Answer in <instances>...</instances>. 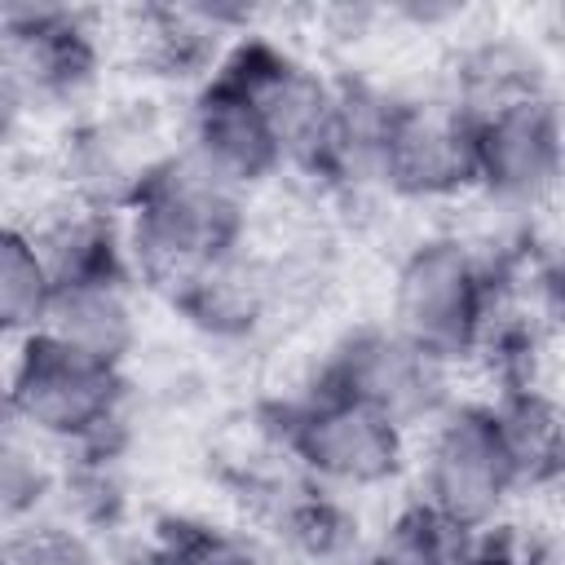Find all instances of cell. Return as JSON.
Returning <instances> with one entry per match:
<instances>
[{
  "instance_id": "cell-22",
  "label": "cell",
  "mask_w": 565,
  "mask_h": 565,
  "mask_svg": "<svg viewBox=\"0 0 565 565\" xmlns=\"http://www.w3.org/2000/svg\"><path fill=\"white\" fill-rule=\"evenodd\" d=\"M31 110H35V106H31L26 88H22V84H18V75L0 62V146L18 137V128L26 124V115H31Z\"/></svg>"
},
{
  "instance_id": "cell-19",
  "label": "cell",
  "mask_w": 565,
  "mask_h": 565,
  "mask_svg": "<svg viewBox=\"0 0 565 565\" xmlns=\"http://www.w3.org/2000/svg\"><path fill=\"white\" fill-rule=\"evenodd\" d=\"M49 490L40 437L26 433L0 397V516H26Z\"/></svg>"
},
{
  "instance_id": "cell-21",
  "label": "cell",
  "mask_w": 565,
  "mask_h": 565,
  "mask_svg": "<svg viewBox=\"0 0 565 565\" xmlns=\"http://www.w3.org/2000/svg\"><path fill=\"white\" fill-rule=\"evenodd\" d=\"M0 565H102L93 543L53 521H26L0 534Z\"/></svg>"
},
{
  "instance_id": "cell-3",
  "label": "cell",
  "mask_w": 565,
  "mask_h": 565,
  "mask_svg": "<svg viewBox=\"0 0 565 565\" xmlns=\"http://www.w3.org/2000/svg\"><path fill=\"white\" fill-rule=\"evenodd\" d=\"M278 441L305 481L335 494L380 490L397 481L411 463L406 428H397L393 419L353 397L313 384L291 406H282Z\"/></svg>"
},
{
  "instance_id": "cell-7",
  "label": "cell",
  "mask_w": 565,
  "mask_h": 565,
  "mask_svg": "<svg viewBox=\"0 0 565 565\" xmlns=\"http://www.w3.org/2000/svg\"><path fill=\"white\" fill-rule=\"evenodd\" d=\"M375 185L415 203L459 199L477 190L472 115L446 93L393 97L375 150Z\"/></svg>"
},
{
  "instance_id": "cell-8",
  "label": "cell",
  "mask_w": 565,
  "mask_h": 565,
  "mask_svg": "<svg viewBox=\"0 0 565 565\" xmlns=\"http://www.w3.org/2000/svg\"><path fill=\"white\" fill-rule=\"evenodd\" d=\"M561 110L552 93H525L472 115L477 190L503 207H534L561 177Z\"/></svg>"
},
{
  "instance_id": "cell-13",
  "label": "cell",
  "mask_w": 565,
  "mask_h": 565,
  "mask_svg": "<svg viewBox=\"0 0 565 565\" xmlns=\"http://www.w3.org/2000/svg\"><path fill=\"white\" fill-rule=\"evenodd\" d=\"M132 22H137L132 44H137L141 62L154 66V75L207 79L221 66V57L230 53L225 44H230L234 26L243 22V13L216 9V4H159V9L132 13Z\"/></svg>"
},
{
  "instance_id": "cell-18",
  "label": "cell",
  "mask_w": 565,
  "mask_h": 565,
  "mask_svg": "<svg viewBox=\"0 0 565 565\" xmlns=\"http://www.w3.org/2000/svg\"><path fill=\"white\" fill-rule=\"evenodd\" d=\"M477 534H463L446 516H437L428 503L411 499L371 543L366 565H446L455 552H463Z\"/></svg>"
},
{
  "instance_id": "cell-6",
  "label": "cell",
  "mask_w": 565,
  "mask_h": 565,
  "mask_svg": "<svg viewBox=\"0 0 565 565\" xmlns=\"http://www.w3.org/2000/svg\"><path fill=\"white\" fill-rule=\"evenodd\" d=\"M450 380H455V366H446L441 358L406 340L397 327L366 322L344 331L327 349L313 375V388L353 397L411 433V428H428L455 402Z\"/></svg>"
},
{
  "instance_id": "cell-12",
  "label": "cell",
  "mask_w": 565,
  "mask_h": 565,
  "mask_svg": "<svg viewBox=\"0 0 565 565\" xmlns=\"http://www.w3.org/2000/svg\"><path fill=\"white\" fill-rule=\"evenodd\" d=\"M132 282H137L132 274H93V278L53 282L40 318V335L106 366H124L137 344Z\"/></svg>"
},
{
  "instance_id": "cell-1",
  "label": "cell",
  "mask_w": 565,
  "mask_h": 565,
  "mask_svg": "<svg viewBox=\"0 0 565 565\" xmlns=\"http://www.w3.org/2000/svg\"><path fill=\"white\" fill-rule=\"evenodd\" d=\"M119 225L132 278L172 296L199 269L243 247L247 194L172 150L141 177L119 212Z\"/></svg>"
},
{
  "instance_id": "cell-10",
  "label": "cell",
  "mask_w": 565,
  "mask_h": 565,
  "mask_svg": "<svg viewBox=\"0 0 565 565\" xmlns=\"http://www.w3.org/2000/svg\"><path fill=\"white\" fill-rule=\"evenodd\" d=\"M0 62L18 75L31 106H62L93 88L102 44L79 9L62 4H4Z\"/></svg>"
},
{
  "instance_id": "cell-16",
  "label": "cell",
  "mask_w": 565,
  "mask_h": 565,
  "mask_svg": "<svg viewBox=\"0 0 565 565\" xmlns=\"http://www.w3.org/2000/svg\"><path fill=\"white\" fill-rule=\"evenodd\" d=\"M269 521L278 530V539L313 561V565H327V561H344L353 547H358V516L340 503L335 490H322L313 481H296L287 494L274 499L269 508Z\"/></svg>"
},
{
  "instance_id": "cell-9",
  "label": "cell",
  "mask_w": 565,
  "mask_h": 565,
  "mask_svg": "<svg viewBox=\"0 0 565 565\" xmlns=\"http://www.w3.org/2000/svg\"><path fill=\"white\" fill-rule=\"evenodd\" d=\"M221 71L260 106V115L282 150V163L313 172L327 128H331L335 84L322 79L296 53H287L269 40H247V35L238 44H230V53L221 57Z\"/></svg>"
},
{
  "instance_id": "cell-23",
  "label": "cell",
  "mask_w": 565,
  "mask_h": 565,
  "mask_svg": "<svg viewBox=\"0 0 565 565\" xmlns=\"http://www.w3.org/2000/svg\"><path fill=\"white\" fill-rule=\"evenodd\" d=\"M446 565H512V539H494V530H486Z\"/></svg>"
},
{
  "instance_id": "cell-17",
  "label": "cell",
  "mask_w": 565,
  "mask_h": 565,
  "mask_svg": "<svg viewBox=\"0 0 565 565\" xmlns=\"http://www.w3.org/2000/svg\"><path fill=\"white\" fill-rule=\"evenodd\" d=\"M53 278L35 234L0 221V340H26L40 331Z\"/></svg>"
},
{
  "instance_id": "cell-15",
  "label": "cell",
  "mask_w": 565,
  "mask_h": 565,
  "mask_svg": "<svg viewBox=\"0 0 565 565\" xmlns=\"http://www.w3.org/2000/svg\"><path fill=\"white\" fill-rule=\"evenodd\" d=\"M490 406H494L499 433L508 441V455L516 463L521 490H539V486L556 481V472H561V406H556V397L543 393L539 384H516V388H503Z\"/></svg>"
},
{
  "instance_id": "cell-5",
  "label": "cell",
  "mask_w": 565,
  "mask_h": 565,
  "mask_svg": "<svg viewBox=\"0 0 565 565\" xmlns=\"http://www.w3.org/2000/svg\"><path fill=\"white\" fill-rule=\"evenodd\" d=\"M0 397L9 415L40 441L93 446L119 419L124 366H106L35 331L18 340V353L0 380Z\"/></svg>"
},
{
  "instance_id": "cell-2",
  "label": "cell",
  "mask_w": 565,
  "mask_h": 565,
  "mask_svg": "<svg viewBox=\"0 0 565 565\" xmlns=\"http://www.w3.org/2000/svg\"><path fill=\"white\" fill-rule=\"evenodd\" d=\"M494 313H499L494 256H486L481 247L455 234H437V238H419L402 256L384 322L459 371L463 362L481 358Z\"/></svg>"
},
{
  "instance_id": "cell-11",
  "label": "cell",
  "mask_w": 565,
  "mask_h": 565,
  "mask_svg": "<svg viewBox=\"0 0 565 565\" xmlns=\"http://www.w3.org/2000/svg\"><path fill=\"white\" fill-rule=\"evenodd\" d=\"M181 154L243 194L282 168V150H278L260 106L221 66L194 93Z\"/></svg>"
},
{
  "instance_id": "cell-20",
  "label": "cell",
  "mask_w": 565,
  "mask_h": 565,
  "mask_svg": "<svg viewBox=\"0 0 565 565\" xmlns=\"http://www.w3.org/2000/svg\"><path fill=\"white\" fill-rule=\"evenodd\" d=\"M154 565H265V561L234 530L207 521H168L154 543Z\"/></svg>"
},
{
  "instance_id": "cell-4",
  "label": "cell",
  "mask_w": 565,
  "mask_h": 565,
  "mask_svg": "<svg viewBox=\"0 0 565 565\" xmlns=\"http://www.w3.org/2000/svg\"><path fill=\"white\" fill-rule=\"evenodd\" d=\"M521 494L516 463L499 433L490 402H450L428 428L419 450V503L459 525L463 534H486L499 525L503 508Z\"/></svg>"
},
{
  "instance_id": "cell-14",
  "label": "cell",
  "mask_w": 565,
  "mask_h": 565,
  "mask_svg": "<svg viewBox=\"0 0 565 565\" xmlns=\"http://www.w3.org/2000/svg\"><path fill=\"white\" fill-rule=\"evenodd\" d=\"M168 300H172V309H181L207 335H247L269 313L274 278L256 256H247V243H243L238 252L199 269Z\"/></svg>"
}]
</instances>
